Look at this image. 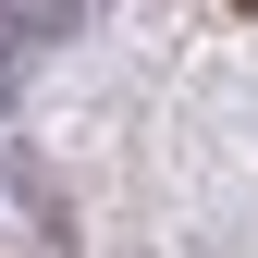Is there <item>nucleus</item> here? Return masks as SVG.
<instances>
[{
	"label": "nucleus",
	"mask_w": 258,
	"mask_h": 258,
	"mask_svg": "<svg viewBox=\"0 0 258 258\" xmlns=\"http://www.w3.org/2000/svg\"><path fill=\"white\" fill-rule=\"evenodd\" d=\"M234 13H258V0H234Z\"/></svg>",
	"instance_id": "obj_1"
}]
</instances>
